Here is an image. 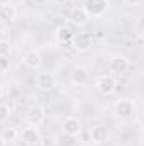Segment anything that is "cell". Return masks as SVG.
I'll return each mask as SVG.
<instances>
[{
  "label": "cell",
  "instance_id": "cell-1",
  "mask_svg": "<svg viewBox=\"0 0 144 146\" xmlns=\"http://www.w3.org/2000/svg\"><path fill=\"white\" fill-rule=\"evenodd\" d=\"M83 10L87 12L88 17H102L108 10V0H85Z\"/></svg>",
  "mask_w": 144,
  "mask_h": 146
},
{
  "label": "cell",
  "instance_id": "cell-2",
  "mask_svg": "<svg viewBox=\"0 0 144 146\" xmlns=\"http://www.w3.org/2000/svg\"><path fill=\"white\" fill-rule=\"evenodd\" d=\"M115 115L120 119H132L136 114V102L131 99H119L114 106Z\"/></svg>",
  "mask_w": 144,
  "mask_h": 146
},
{
  "label": "cell",
  "instance_id": "cell-3",
  "mask_svg": "<svg viewBox=\"0 0 144 146\" xmlns=\"http://www.w3.org/2000/svg\"><path fill=\"white\" fill-rule=\"evenodd\" d=\"M22 143L26 146H37L41 145V133H39V127L36 126H29V127H24L20 133H19Z\"/></svg>",
  "mask_w": 144,
  "mask_h": 146
},
{
  "label": "cell",
  "instance_id": "cell-4",
  "mask_svg": "<svg viewBox=\"0 0 144 146\" xmlns=\"http://www.w3.org/2000/svg\"><path fill=\"white\" fill-rule=\"evenodd\" d=\"M97 90L102 94V95H112L115 92V87H117V82L112 75H100L97 78V83H95Z\"/></svg>",
  "mask_w": 144,
  "mask_h": 146
},
{
  "label": "cell",
  "instance_id": "cell-5",
  "mask_svg": "<svg viewBox=\"0 0 144 146\" xmlns=\"http://www.w3.org/2000/svg\"><path fill=\"white\" fill-rule=\"evenodd\" d=\"M61 129H63V133L66 136L75 138V136H78L81 133V121L76 115H68V117H65V121L61 124Z\"/></svg>",
  "mask_w": 144,
  "mask_h": 146
},
{
  "label": "cell",
  "instance_id": "cell-6",
  "mask_svg": "<svg viewBox=\"0 0 144 146\" xmlns=\"http://www.w3.org/2000/svg\"><path fill=\"white\" fill-rule=\"evenodd\" d=\"M44 117H46V112L44 109L41 107V106H31L27 112H26V121H27V124L29 126H36L39 127L42 122H44Z\"/></svg>",
  "mask_w": 144,
  "mask_h": 146
},
{
  "label": "cell",
  "instance_id": "cell-7",
  "mask_svg": "<svg viewBox=\"0 0 144 146\" xmlns=\"http://www.w3.org/2000/svg\"><path fill=\"white\" fill-rule=\"evenodd\" d=\"M71 46H73V49L78 51V53H87L92 48V36L88 33H80V34L73 36Z\"/></svg>",
  "mask_w": 144,
  "mask_h": 146
},
{
  "label": "cell",
  "instance_id": "cell-8",
  "mask_svg": "<svg viewBox=\"0 0 144 146\" xmlns=\"http://www.w3.org/2000/svg\"><path fill=\"white\" fill-rule=\"evenodd\" d=\"M90 141L93 145H104L105 141L108 139L110 133H108V127L104 126V124H95L92 129H90Z\"/></svg>",
  "mask_w": 144,
  "mask_h": 146
},
{
  "label": "cell",
  "instance_id": "cell-9",
  "mask_svg": "<svg viewBox=\"0 0 144 146\" xmlns=\"http://www.w3.org/2000/svg\"><path fill=\"white\" fill-rule=\"evenodd\" d=\"M36 85L44 90V92H49L56 87V76L53 73H48V72H42V73H37L36 76Z\"/></svg>",
  "mask_w": 144,
  "mask_h": 146
},
{
  "label": "cell",
  "instance_id": "cell-10",
  "mask_svg": "<svg viewBox=\"0 0 144 146\" xmlns=\"http://www.w3.org/2000/svg\"><path fill=\"white\" fill-rule=\"evenodd\" d=\"M108 66H110V72H112V73L124 75V73H127V70H129V66H131V65H129V60H127L126 56L117 54V56H114V58L110 60Z\"/></svg>",
  "mask_w": 144,
  "mask_h": 146
},
{
  "label": "cell",
  "instance_id": "cell-11",
  "mask_svg": "<svg viewBox=\"0 0 144 146\" xmlns=\"http://www.w3.org/2000/svg\"><path fill=\"white\" fill-rule=\"evenodd\" d=\"M17 19V9L12 3H3L0 5V22L2 24H14Z\"/></svg>",
  "mask_w": 144,
  "mask_h": 146
},
{
  "label": "cell",
  "instance_id": "cell-12",
  "mask_svg": "<svg viewBox=\"0 0 144 146\" xmlns=\"http://www.w3.org/2000/svg\"><path fill=\"white\" fill-rule=\"evenodd\" d=\"M22 61H24V65H26L27 68L37 70V68L41 66V63H42V58H41V53H39V51L32 49V51H27V53L24 54Z\"/></svg>",
  "mask_w": 144,
  "mask_h": 146
},
{
  "label": "cell",
  "instance_id": "cell-13",
  "mask_svg": "<svg viewBox=\"0 0 144 146\" xmlns=\"http://www.w3.org/2000/svg\"><path fill=\"white\" fill-rule=\"evenodd\" d=\"M88 15L87 12L83 10V7H75L71 12H70V21H71L75 26H85L88 22Z\"/></svg>",
  "mask_w": 144,
  "mask_h": 146
},
{
  "label": "cell",
  "instance_id": "cell-14",
  "mask_svg": "<svg viewBox=\"0 0 144 146\" xmlns=\"http://www.w3.org/2000/svg\"><path fill=\"white\" fill-rule=\"evenodd\" d=\"M88 80V70L85 66H76L71 73V82L75 85H85Z\"/></svg>",
  "mask_w": 144,
  "mask_h": 146
},
{
  "label": "cell",
  "instance_id": "cell-15",
  "mask_svg": "<svg viewBox=\"0 0 144 146\" xmlns=\"http://www.w3.org/2000/svg\"><path fill=\"white\" fill-rule=\"evenodd\" d=\"M54 36H56V41H58V42H61V44H70L75 34L71 33L70 27H65V26H63V27H58V31H56Z\"/></svg>",
  "mask_w": 144,
  "mask_h": 146
},
{
  "label": "cell",
  "instance_id": "cell-16",
  "mask_svg": "<svg viewBox=\"0 0 144 146\" xmlns=\"http://www.w3.org/2000/svg\"><path fill=\"white\" fill-rule=\"evenodd\" d=\"M0 136H2L7 143H10V141H15V139L19 138V131H17L15 127H10V126H9V127H5V129L2 131Z\"/></svg>",
  "mask_w": 144,
  "mask_h": 146
},
{
  "label": "cell",
  "instance_id": "cell-17",
  "mask_svg": "<svg viewBox=\"0 0 144 146\" xmlns=\"http://www.w3.org/2000/svg\"><path fill=\"white\" fill-rule=\"evenodd\" d=\"M10 53H12V44H10V41H7V39H0V56L9 58Z\"/></svg>",
  "mask_w": 144,
  "mask_h": 146
},
{
  "label": "cell",
  "instance_id": "cell-18",
  "mask_svg": "<svg viewBox=\"0 0 144 146\" xmlns=\"http://www.w3.org/2000/svg\"><path fill=\"white\" fill-rule=\"evenodd\" d=\"M10 117V107L5 104H0V122H7Z\"/></svg>",
  "mask_w": 144,
  "mask_h": 146
},
{
  "label": "cell",
  "instance_id": "cell-19",
  "mask_svg": "<svg viewBox=\"0 0 144 146\" xmlns=\"http://www.w3.org/2000/svg\"><path fill=\"white\" fill-rule=\"evenodd\" d=\"M9 68H10V61H9L7 58H3V56H0V73H5V72H9Z\"/></svg>",
  "mask_w": 144,
  "mask_h": 146
},
{
  "label": "cell",
  "instance_id": "cell-20",
  "mask_svg": "<svg viewBox=\"0 0 144 146\" xmlns=\"http://www.w3.org/2000/svg\"><path fill=\"white\" fill-rule=\"evenodd\" d=\"M122 2H124L126 5H139L143 0H122Z\"/></svg>",
  "mask_w": 144,
  "mask_h": 146
},
{
  "label": "cell",
  "instance_id": "cell-21",
  "mask_svg": "<svg viewBox=\"0 0 144 146\" xmlns=\"http://www.w3.org/2000/svg\"><path fill=\"white\" fill-rule=\"evenodd\" d=\"M32 2H34L36 5H44V3H46L48 0H32Z\"/></svg>",
  "mask_w": 144,
  "mask_h": 146
},
{
  "label": "cell",
  "instance_id": "cell-22",
  "mask_svg": "<svg viewBox=\"0 0 144 146\" xmlns=\"http://www.w3.org/2000/svg\"><path fill=\"white\" fill-rule=\"evenodd\" d=\"M0 146H7V141H5L2 136H0Z\"/></svg>",
  "mask_w": 144,
  "mask_h": 146
},
{
  "label": "cell",
  "instance_id": "cell-23",
  "mask_svg": "<svg viewBox=\"0 0 144 146\" xmlns=\"http://www.w3.org/2000/svg\"><path fill=\"white\" fill-rule=\"evenodd\" d=\"M0 95H2V85H0Z\"/></svg>",
  "mask_w": 144,
  "mask_h": 146
}]
</instances>
